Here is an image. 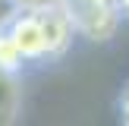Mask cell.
Wrapping results in <instances>:
<instances>
[{"label":"cell","instance_id":"cell-5","mask_svg":"<svg viewBox=\"0 0 129 126\" xmlns=\"http://www.w3.org/2000/svg\"><path fill=\"white\" fill-rule=\"evenodd\" d=\"M19 10V0H0V28L6 25V19Z\"/></svg>","mask_w":129,"mask_h":126},{"label":"cell","instance_id":"cell-4","mask_svg":"<svg viewBox=\"0 0 129 126\" xmlns=\"http://www.w3.org/2000/svg\"><path fill=\"white\" fill-rule=\"evenodd\" d=\"M117 107H120V120H123V123H129V82L123 85V91H120Z\"/></svg>","mask_w":129,"mask_h":126},{"label":"cell","instance_id":"cell-1","mask_svg":"<svg viewBox=\"0 0 129 126\" xmlns=\"http://www.w3.org/2000/svg\"><path fill=\"white\" fill-rule=\"evenodd\" d=\"M60 3L73 19V28L79 38L104 44L120 32V22H123L120 0H60Z\"/></svg>","mask_w":129,"mask_h":126},{"label":"cell","instance_id":"cell-3","mask_svg":"<svg viewBox=\"0 0 129 126\" xmlns=\"http://www.w3.org/2000/svg\"><path fill=\"white\" fill-rule=\"evenodd\" d=\"M25 66H28V63H25V57L19 54L16 41L6 35V28H0V76L13 79V76H19Z\"/></svg>","mask_w":129,"mask_h":126},{"label":"cell","instance_id":"cell-2","mask_svg":"<svg viewBox=\"0 0 129 126\" xmlns=\"http://www.w3.org/2000/svg\"><path fill=\"white\" fill-rule=\"evenodd\" d=\"M38 13V22H41L44 32V44H47V63L63 60L69 54L76 41V28H73V19L66 16L60 0H47V3H31Z\"/></svg>","mask_w":129,"mask_h":126},{"label":"cell","instance_id":"cell-6","mask_svg":"<svg viewBox=\"0 0 129 126\" xmlns=\"http://www.w3.org/2000/svg\"><path fill=\"white\" fill-rule=\"evenodd\" d=\"M120 10H123V16H129V0H120Z\"/></svg>","mask_w":129,"mask_h":126}]
</instances>
